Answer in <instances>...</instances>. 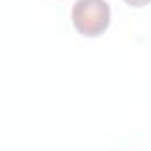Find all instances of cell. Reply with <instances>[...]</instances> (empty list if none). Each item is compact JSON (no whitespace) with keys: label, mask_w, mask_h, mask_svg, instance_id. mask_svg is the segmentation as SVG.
Returning a JSON list of instances; mask_svg holds the SVG:
<instances>
[{"label":"cell","mask_w":151,"mask_h":151,"mask_svg":"<svg viewBox=\"0 0 151 151\" xmlns=\"http://www.w3.org/2000/svg\"><path fill=\"white\" fill-rule=\"evenodd\" d=\"M111 23V7L106 0H77L72 5V25L83 37L102 35Z\"/></svg>","instance_id":"obj_1"},{"label":"cell","mask_w":151,"mask_h":151,"mask_svg":"<svg viewBox=\"0 0 151 151\" xmlns=\"http://www.w3.org/2000/svg\"><path fill=\"white\" fill-rule=\"evenodd\" d=\"M130 7H144V5H148L151 4V0H125Z\"/></svg>","instance_id":"obj_2"}]
</instances>
